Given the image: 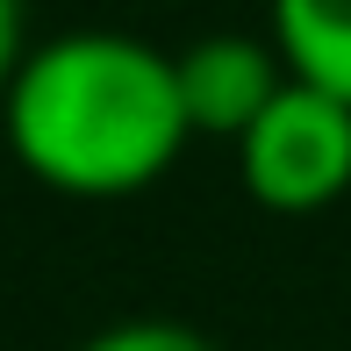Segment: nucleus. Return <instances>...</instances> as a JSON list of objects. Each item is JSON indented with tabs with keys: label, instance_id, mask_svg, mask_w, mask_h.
Listing matches in <instances>:
<instances>
[{
	"label": "nucleus",
	"instance_id": "nucleus-1",
	"mask_svg": "<svg viewBox=\"0 0 351 351\" xmlns=\"http://www.w3.org/2000/svg\"><path fill=\"white\" fill-rule=\"evenodd\" d=\"M0 130L14 165L65 201H136L194 143L172 51L130 29L43 36L0 93Z\"/></svg>",
	"mask_w": 351,
	"mask_h": 351
},
{
	"label": "nucleus",
	"instance_id": "nucleus-6",
	"mask_svg": "<svg viewBox=\"0 0 351 351\" xmlns=\"http://www.w3.org/2000/svg\"><path fill=\"white\" fill-rule=\"evenodd\" d=\"M29 51H36V43H29V0H0V93L14 86V72H22Z\"/></svg>",
	"mask_w": 351,
	"mask_h": 351
},
{
	"label": "nucleus",
	"instance_id": "nucleus-4",
	"mask_svg": "<svg viewBox=\"0 0 351 351\" xmlns=\"http://www.w3.org/2000/svg\"><path fill=\"white\" fill-rule=\"evenodd\" d=\"M273 51L294 79L351 101V0H273Z\"/></svg>",
	"mask_w": 351,
	"mask_h": 351
},
{
	"label": "nucleus",
	"instance_id": "nucleus-7",
	"mask_svg": "<svg viewBox=\"0 0 351 351\" xmlns=\"http://www.w3.org/2000/svg\"><path fill=\"white\" fill-rule=\"evenodd\" d=\"M172 8H186V0H172Z\"/></svg>",
	"mask_w": 351,
	"mask_h": 351
},
{
	"label": "nucleus",
	"instance_id": "nucleus-2",
	"mask_svg": "<svg viewBox=\"0 0 351 351\" xmlns=\"http://www.w3.org/2000/svg\"><path fill=\"white\" fill-rule=\"evenodd\" d=\"M237 186L265 215H323L351 194V101L287 79L258 122L230 143Z\"/></svg>",
	"mask_w": 351,
	"mask_h": 351
},
{
	"label": "nucleus",
	"instance_id": "nucleus-3",
	"mask_svg": "<svg viewBox=\"0 0 351 351\" xmlns=\"http://www.w3.org/2000/svg\"><path fill=\"white\" fill-rule=\"evenodd\" d=\"M172 65H180V101L194 136H222V143H237L294 79L287 58L273 51V36H237V29L194 36L186 51H172Z\"/></svg>",
	"mask_w": 351,
	"mask_h": 351
},
{
	"label": "nucleus",
	"instance_id": "nucleus-5",
	"mask_svg": "<svg viewBox=\"0 0 351 351\" xmlns=\"http://www.w3.org/2000/svg\"><path fill=\"white\" fill-rule=\"evenodd\" d=\"M79 351H222V344L194 323H172V315H130V323L93 330Z\"/></svg>",
	"mask_w": 351,
	"mask_h": 351
}]
</instances>
